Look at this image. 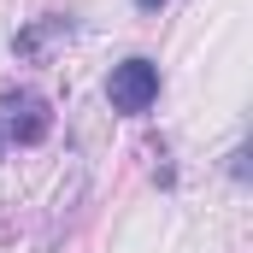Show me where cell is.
Returning <instances> with one entry per match:
<instances>
[{
    "label": "cell",
    "instance_id": "cell-1",
    "mask_svg": "<svg viewBox=\"0 0 253 253\" xmlns=\"http://www.w3.org/2000/svg\"><path fill=\"white\" fill-rule=\"evenodd\" d=\"M106 100L118 106V112H147L153 100H159V65L153 59H124V65H112V77H106Z\"/></svg>",
    "mask_w": 253,
    "mask_h": 253
},
{
    "label": "cell",
    "instance_id": "cell-4",
    "mask_svg": "<svg viewBox=\"0 0 253 253\" xmlns=\"http://www.w3.org/2000/svg\"><path fill=\"white\" fill-rule=\"evenodd\" d=\"M0 153H6V135H0Z\"/></svg>",
    "mask_w": 253,
    "mask_h": 253
},
{
    "label": "cell",
    "instance_id": "cell-2",
    "mask_svg": "<svg viewBox=\"0 0 253 253\" xmlns=\"http://www.w3.org/2000/svg\"><path fill=\"white\" fill-rule=\"evenodd\" d=\"M47 129H53V112H47L42 94H12V100H6V118H0V135H6V141L36 147Z\"/></svg>",
    "mask_w": 253,
    "mask_h": 253
},
{
    "label": "cell",
    "instance_id": "cell-3",
    "mask_svg": "<svg viewBox=\"0 0 253 253\" xmlns=\"http://www.w3.org/2000/svg\"><path fill=\"white\" fill-rule=\"evenodd\" d=\"M135 6H141V12H159V6H165V0H135Z\"/></svg>",
    "mask_w": 253,
    "mask_h": 253
}]
</instances>
